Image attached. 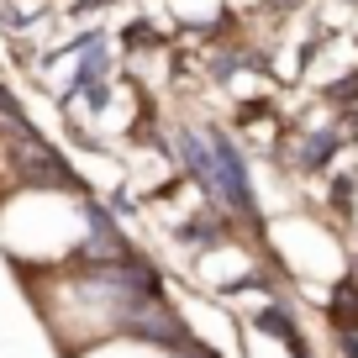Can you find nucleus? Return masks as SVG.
I'll list each match as a JSON object with an SVG mask.
<instances>
[{
	"label": "nucleus",
	"mask_w": 358,
	"mask_h": 358,
	"mask_svg": "<svg viewBox=\"0 0 358 358\" xmlns=\"http://www.w3.org/2000/svg\"><path fill=\"white\" fill-rule=\"evenodd\" d=\"M85 222H90V216L79 211L64 190H27V195H16V201L0 211V237L22 227V237L6 243L11 258L27 253V264H58L69 248H79ZM69 258H74V253H69Z\"/></svg>",
	"instance_id": "obj_1"
}]
</instances>
